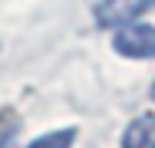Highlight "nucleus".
I'll list each match as a JSON object with an SVG mask.
<instances>
[{
    "mask_svg": "<svg viewBox=\"0 0 155 148\" xmlns=\"http://www.w3.org/2000/svg\"><path fill=\"white\" fill-rule=\"evenodd\" d=\"M122 148H155V115H139L125 125Z\"/></svg>",
    "mask_w": 155,
    "mask_h": 148,
    "instance_id": "3",
    "label": "nucleus"
},
{
    "mask_svg": "<svg viewBox=\"0 0 155 148\" xmlns=\"http://www.w3.org/2000/svg\"><path fill=\"white\" fill-rule=\"evenodd\" d=\"M73 142H76V132H73V128H60V132L40 135V138L30 142L27 148H73Z\"/></svg>",
    "mask_w": 155,
    "mask_h": 148,
    "instance_id": "4",
    "label": "nucleus"
},
{
    "mask_svg": "<svg viewBox=\"0 0 155 148\" xmlns=\"http://www.w3.org/2000/svg\"><path fill=\"white\" fill-rule=\"evenodd\" d=\"M112 46L125 59H152L155 56V27L139 23V20L135 23H125L112 36Z\"/></svg>",
    "mask_w": 155,
    "mask_h": 148,
    "instance_id": "1",
    "label": "nucleus"
},
{
    "mask_svg": "<svg viewBox=\"0 0 155 148\" xmlns=\"http://www.w3.org/2000/svg\"><path fill=\"white\" fill-rule=\"evenodd\" d=\"M152 99H155V86H152Z\"/></svg>",
    "mask_w": 155,
    "mask_h": 148,
    "instance_id": "6",
    "label": "nucleus"
},
{
    "mask_svg": "<svg viewBox=\"0 0 155 148\" xmlns=\"http://www.w3.org/2000/svg\"><path fill=\"white\" fill-rule=\"evenodd\" d=\"M17 135H20V122L13 115H0V148H17Z\"/></svg>",
    "mask_w": 155,
    "mask_h": 148,
    "instance_id": "5",
    "label": "nucleus"
},
{
    "mask_svg": "<svg viewBox=\"0 0 155 148\" xmlns=\"http://www.w3.org/2000/svg\"><path fill=\"white\" fill-rule=\"evenodd\" d=\"M155 0H99L96 3V23L106 30H119L125 23H135L142 13L152 10Z\"/></svg>",
    "mask_w": 155,
    "mask_h": 148,
    "instance_id": "2",
    "label": "nucleus"
}]
</instances>
